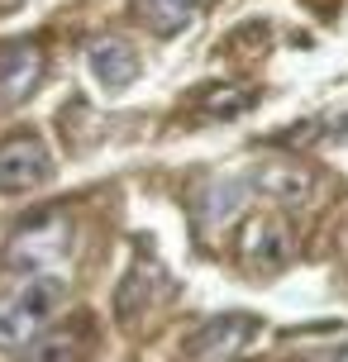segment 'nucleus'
<instances>
[{"mask_svg":"<svg viewBox=\"0 0 348 362\" xmlns=\"http://www.w3.org/2000/svg\"><path fill=\"white\" fill-rule=\"evenodd\" d=\"M62 300H67V286L57 281L53 272L29 276V281L0 305V348H29L43 329L53 325V315L62 310Z\"/></svg>","mask_w":348,"mask_h":362,"instance_id":"obj_1","label":"nucleus"},{"mask_svg":"<svg viewBox=\"0 0 348 362\" xmlns=\"http://www.w3.org/2000/svg\"><path fill=\"white\" fill-rule=\"evenodd\" d=\"M253 339H257V320L234 310V315H220V320H210L205 329L191 334L186 362H234Z\"/></svg>","mask_w":348,"mask_h":362,"instance_id":"obj_2","label":"nucleus"},{"mask_svg":"<svg viewBox=\"0 0 348 362\" xmlns=\"http://www.w3.org/2000/svg\"><path fill=\"white\" fill-rule=\"evenodd\" d=\"M53 177V158L38 134H10L0 144V191H34Z\"/></svg>","mask_w":348,"mask_h":362,"instance_id":"obj_3","label":"nucleus"},{"mask_svg":"<svg viewBox=\"0 0 348 362\" xmlns=\"http://www.w3.org/2000/svg\"><path fill=\"white\" fill-rule=\"evenodd\" d=\"M238 253H243V267L248 272H282L296 253V238L277 215H262L243 229V248Z\"/></svg>","mask_w":348,"mask_h":362,"instance_id":"obj_4","label":"nucleus"},{"mask_svg":"<svg viewBox=\"0 0 348 362\" xmlns=\"http://www.w3.org/2000/svg\"><path fill=\"white\" fill-rule=\"evenodd\" d=\"M38 81H43V53H38L34 43H10V48H0V90H5V100L34 95Z\"/></svg>","mask_w":348,"mask_h":362,"instance_id":"obj_5","label":"nucleus"},{"mask_svg":"<svg viewBox=\"0 0 348 362\" xmlns=\"http://www.w3.org/2000/svg\"><path fill=\"white\" fill-rule=\"evenodd\" d=\"M86 62H91V76L105 90H124V86H134V76H139V53L129 48L124 38H100Z\"/></svg>","mask_w":348,"mask_h":362,"instance_id":"obj_6","label":"nucleus"},{"mask_svg":"<svg viewBox=\"0 0 348 362\" xmlns=\"http://www.w3.org/2000/svg\"><path fill=\"white\" fill-rule=\"evenodd\" d=\"M257 186H262L267 196H277V200H301L306 191H311V177H306L296 163H277V167H262V172H257Z\"/></svg>","mask_w":348,"mask_h":362,"instance_id":"obj_7","label":"nucleus"},{"mask_svg":"<svg viewBox=\"0 0 348 362\" xmlns=\"http://www.w3.org/2000/svg\"><path fill=\"white\" fill-rule=\"evenodd\" d=\"M248 105H253V90H238V86H201V95H196L201 115H238Z\"/></svg>","mask_w":348,"mask_h":362,"instance_id":"obj_8","label":"nucleus"},{"mask_svg":"<svg viewBox=\"0 0 348 362\" xmlns=\"http://www.w3.org/2000/svg\"><path fill=\"white\" fill-rule=\"evenodd\" d=\"M238 205H243V181H220V186L205 196V205H201V224L205 229H210V224H224Z\"/></svg>","mask_w":348,"mask_h":362,"instance_id":"obj_9","label":"nucleus"},{"mask_svg":"<svg viewBox=\"0 0 348 362\" xmlns=\"http://www.w3.org/2000/svg\"><path fill=\"white\" fill-rule=\"evenodd\" d=\"M81 339L76 334H53V339H43V344L29 353V362H81Z\"/></svg>","mask_w":348,"mask_h":362,"instance_id":"obj_10","label":"nucleus"},{"mask_svg":"<svg viewBox=\"0 0 348 362\" xmlns=\"http://www.w3.org/2000/svg\"><path fill=\"white\" fill-rule=\"evenodd\" d=\"M144 5H148V15H153L158 29H172V24L182 19V10H186V0H144Z\"/></svg>","mask_w":348,"mask_h":362,"instance_id":"obj_11","label":"nucleus"},{"mask_svg":"<svg viewBox=\"0 0 348 362\" xmlns=\"http://www.w3.org/2000/svg\"><path fill=\"white\" fill-rule=\"evenodd\" d=\"M330 134H334V139H348V115H339V124H334Z\"/></svg>","mask_w":348,"mask_h":362,"instance_id":"obj_12","label":"nucleus"},{"mask_svg":"<svg viewBox=\"0 0 348 362\" xmlns=\"http://www.w3.org/2000/svg\"><path fill=\"white\" fill-rule=\"evenodd\" d=\"M330 362H348V348H339V353H334V358Z\"/></svg>","mask_w":348,"mask_h":362,"instance_id":"obj_13","label":"nucleus"}]
</instances>
